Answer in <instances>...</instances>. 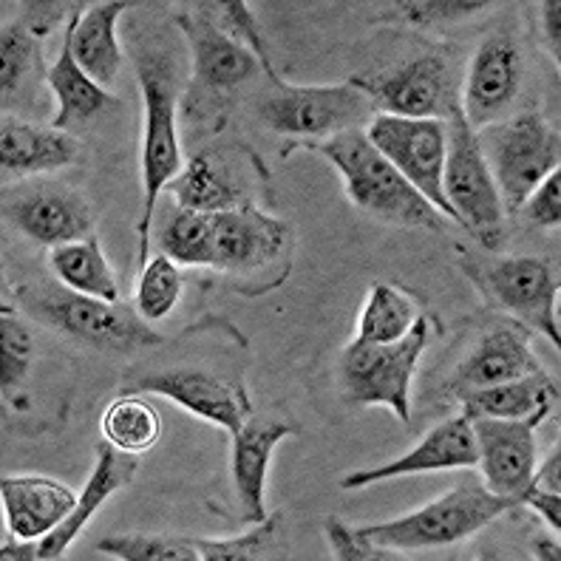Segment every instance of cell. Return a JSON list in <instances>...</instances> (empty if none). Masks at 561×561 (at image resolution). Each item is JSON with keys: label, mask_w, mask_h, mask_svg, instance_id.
<instances>
[{"label": "cell", "mask_w": 561, "mask_h": 561, "mask_svg": "<svg viewBox=\"0 0 561 561\" xmlns=\"http://www.w3.org/2000/svg\"><path fill=\"white\" fill-rule=\"evenodd\" d=\"M522 89V51L507 32H493L473 51L466 75V94H459L462 117L471 130L500 123Z\"/></svg>", "instance_id": "2e32d148"}, {"label": "cell", "mask_w": 561, "mask_h": 561, "mask_svg": "<svg viewBox=\"0 0 561 561\" xmlns=\"http://www.w3.org/2000/svg\"><path fill=\"white\" fill-rule=\"evenodd\" d=\"M261 123L284 137H304L307 142L357 130L377 117L369 96L352 82L341 85H287L280 80L273 94L259 105Z\"/></svg>", "instance_id": "9c48e42d"}, {"label": "cell", "mask_w": 561, "mask_h": 561, "mask_svg": "<svg viewBox=\"0 0 561 561\" xmlns=\"http://www.w3.org/2000/svg\"><path fill=\"white\" fill-rule=\"evenodd\" d=\"M451 468H477V439H473L471 420L466 414L434 425L409 454H403L394 462H383V466L343 477L341 488L343 491H357V488L375 485V482L391 480V477L451 471Z\"/></svg>", "instance_id": "d6986e66"}, {"label": "cell", "mask_w": 561, "mask_h": 561, "mask_svg": "<svg viewBox=\"0 0 561 561\" xmlns=\"http://www.w3.org/2000/svg\"><path fill=\"white\" fill-rule=\"evenodd\" d=\"M96 550L125 561H199L196 539L187 536H108L96 545Z\"/></svg>", "instance_id": "d6a6232c"}, {"label": "cell", "mask_w": 561, "mask_h": 561, "mask_svg": "<svg viewBox=\"0 0 561 561\" xmlns=\"http://www.w3.org/2000/svg\"><path fill=\"white\" fill-rule=\"evenodd\" d=\"M352 85L369 96L377 114L405 119H445L462 108L451 62L443 55H423L377 77H352Z\"/></svg>", "instance_id": "30bf717a"}, {"label": "cell", "mask_w": 561, "mask_h": 561, "mask_svg": "<svg viewBox=\"0 0 561 561\" xmlns=\"http://www.w3.org/2000/svg\"><path fill=\"white\" fill-rule=\"evenodd\" d=\"M284 516L273 514L239 539H196L199 561H255L267 553Z\"/></svg>", "instance_id": "e575fe53"}, {"label": "cell", "mask_w": 561, "mask_h": 561, "mask_svg": "<svg viewBox=\"0 0 561 561\" xmlns=\"http://www.w3.org/2000/svg\"><path fill=\"white\" fill-rule=\"evenodd\" d=\"M548 414L522 420L473 417L477 466L482 468L485 488L516 505L536 471V428Z\"/></svg>", "instance_id": "5bb4252c"}, {"label": "cell", "mask_w": 561, "mask_h": 561, "mask_svg": "<svg viewBox=\"0 0 561 561\" xmlns=\"http://www.w3.org/2000/svg\"><path fill=\"white\" fill-rule=\"evenodd\" d=\"M366 137L403 173L411 187H417L443 216L457 221V213L451 210L443 193L445 123L377 114L366 128Z\"/></svg>", "instance_id": "7c38bea8"}, {"label": "cell", "mask_w": 561, "mask_h": 561, "mask_svg": "<svg viewBox=\"0 0 561 561\" xmlns=\"http://www.w3.org/2000/svg\"><path fill=\"white\" fill-rule=\"evenodd\" d=\"M323 530H327L332 559H337V561H394V559H400L398 550L377 548L375 541L366 539V536H363L357 527L343 525V522L335 519V516H329L327 525H323Z\"/></svg>", "instance_id": "8d00e7d4"}, {"label": "cell", "mask_w": 561, "mask_h": 561, "mask_svg": "<svg viewBox=\"0 0 561 561\" xmlns=\"http://www.w3.org/2000/svg\"><path fill=\"white\" fill-rule=\"evenodd\" d=\"M420 321V307L414 295L400 289L398 284L377 280L357 318V343H394L411 332Z\"/></svg>", "instance_id": "f1b7e54d"}, {"label": "cell", "mask_w": 561, "mask_h": 561, "mask_svg": "<svg viewBox=\"0 0 561 561\" xmlns=\"http://www.w3.org/2000/svg\"><path fill=\"white\" fill-rule=\"evenodd\" d=\"M137 82L142 94V216L137 221L139 270L148 264L151 225L159 193L182 173V148L176 134L179 66L173 55L148 51L137 57Z\"/></svg>", "instance_id": "277c9868"}, {"label": "cell", "mask_w": 561, "mask_h": 561, "mask_svg": "<svg viewBox=\"0 0 561 561\" xmlns=\"http://www.w3.org/2000/svg\"><path fill=\"white\" fill-rule=\"evenodd\" d=\"M162 434V420L151 403L137 394H119L103 414V437L119 451L142 454L153 448Z\"/></svg>", "instance_id": "f546056e"}, {"label": "cell", "mask_w": 561, "mask_h": 561, "mask_svg": "<svg viewBox=\"0 0 561 561\" xmlns=\"http://www.w3.org/2000/svg\"><path fill=\"white\" fill-rule=\"evenodd\" d=\"M428 346V321L420 318L394 343L352 341L341 355V389L350 403L389 405L400 423L411 420V377Z\"/></svg>", "instance_id": "ba28073f"}, {"label": "cell", "mask_w": 561, "mask_h": 561, "mask_svg": "<svg viewBox=\"0 0 561 561\" xmlns=\"http://www.w3.org/2000/svg\"><path fill=\"white\" fill-rule=\"evenodd\" d=\"M398 14L411 26H437V23L466 21L471 14L485 12L482 0H423V3H398Z\"/></svg>", "instance_id": "74e56055"}, {"label": "cell", "mask_w": 561, "mask_h": 561, "mask_svg": "<svg viewBox=\"0 0 561 561\" xmlns=\"http://www.w3.org/2000/svg\"><path fill=\"white\" fill-rule=\"evenodd\" d=\"M514 502L488 491L477 480H466L443 493L439 500L417 507L414 514L398 516L380 525L357 527L377 548L389 550H428L448 548L468 536L480 534L482 527L500 519Z\"/></svg>", "instance_id": "5b68a950"}, {"label": "cell", "mask_w": 561, "mask_h": 561, "mask_svg": "<svg viewBox=\"0 0 561 561\" xmlns=\"http://www.w3.org/2000/svg\"><path fill=\"white\" fill-rule=\"evenodd\" d=\"M0 346H3L0 386H3V398L14 400V394L23 389V383L32 375L35 341H32V332L23 323V318L18 316V307H9V304H3V312H0Z\"/></svg>", "instance_id": "1f68e13d"}, {"label": "cell", "mask_w": 561, "mask_h": 561, "mask_svg": "<svg viewBox=\"0 0 561 561\" xmlns=\"http://www.w3.org/2000/svg\"><path fill=\"white\" fill-rule=\"evenodd\" d=\"M89 9V3H71L69 18L62 23V43L60 57L55 66L48 69V89L57 100V114L51 125L60 130H69L75 125H85L94 119L96 114H103L111 105V94L100 89L85 71L80 69V62L75 60V28L80 23L82 12Z\"/></svg>", "instance_id": "603a6c76"}, {"label": "cell", "mask_w": 561, "mask_h": 561, "mask_svg": "<svg viewBox=\"0 0 561 561\" xmlns=\"http://www.w3.org/2000/svg\"><path fill=\"white\" fill-rule=\"evenodd\" d=\"M556 398H559V386H556V380L548 371L541 369L536 371V375L511 380V383L471 391V394L459 400V403H462V414H466L468 420H522L534 417V414H550Z\"/></svg>", "instance_id": "484cf974"}, {"label": "cell", "mask_w": 561, "mask_h": 561, "mask_svg": "<svg viewBox=\"0 0 561 561\" xmlns=\"http://www.w3.org/2000/svg\"><path fill=\"white\" fill-rule=\"evenodd\" d=\"M289 434H301V425L275 414H253L241 425V432L233 434V482L244 507V522L250 525L267 519L264 488H267L270 459L280 439Z\"/></svg>", "instance_id": "ffe728a7"}, {"label": "cell", "mask_w": 561, "mask_h": 561, "mask_svg": "<svg viewBox=\"0 0 561 561\" xmlns=\"http://www.w3.org/2000/svg\"><path fill=\"white\" fill-rule=\"evenodd\" d=\"M0 57H3V75H0V89L3 100H12L26 80L28 71L35 69L37 60V35L23 21L9 23L0 32Z\"/></svg>", "instance_id": "836d02e7"}, {"label": "cell", "mask_w": 561, "mask_h": 561, "mask_svg": "<svg viewBox=\"0 0 561 561\" xmlns=\"http://www.w3.org/2000/svg\"><path fill=\"white\" fill-rule=\"evenodd\" d=\"M168 191L173 193L179 210L191 213H225L247 205L239 182L230 176L225 164L207 153L193 157L168 185Z\"/></svg>", "instance_id": "83f0119b"}, {"label": "cell", "mask_w": 561, "mask_h": 561, "mask_svg": "<svg viewBox=\"0 0 561 561\" xmlns=\"http://www.w3.org/2000/svg\"><path fill=\"white\" fill-rule=\"evenodd\" d=\"M137 454L119 451V448H114L111 443L96 445L94 471H91L89 482L82 488L75 511H71V514L66 516V522H60L51 534L37 539V559H62L66 550L75 545L77 536L82 534V527L89 525L91 516L108 502V496H114V493L123 491L125 485H130V480L137 477Z\"/></svg>", "instance_id": "44dd1931"}, {"label": "cell", "mask_w": 561, "mask_h": 561, "mask_svg": "<svg viewBox=\"0 0 561 561\" xmlns=\"http://www.w3.org/2000/svg\"><path fill=\"white\" fill-rule=\"evenodd\" d=\"M18 309L32 321L55 329L60 335L85 343L91 350L105 352H137L151 350L164 341L151 323L139 316L137 309L123 301L111 304L103 298L80 295L62 287L60 280H28L14 287Z\"/></svg>", "instance_id": "3957f363"}, {"label": "cell", "mask_w": 561, "mask_h": 561, "mask_svg": "<svg viewBox=\"0 0 561 561\" xmlns=\"http://www.w3.org/2000/svg\"><path fill=\"white\" fill-rule=\"evenodd\" d=\"M304 145L332 162V168L341 173L350 202L366 216L386 225L420 227L434 233L443 230V213L417 187L405 182L403 173L377 151L363 128Z\"/></svg>", "instance_id": "7a4b0ae2"}, {"label": "cell", "mask_w": 561, "mask_h": 561, "mask_svg": "<svg viewBox=\"0 0 561 561\" xmlns=\"http://www.w3.org/2000/svg\"><path fill=\"white\" fill-rule=\"evenodd\" d=\"M216 9L221 12V23H225L227 35L233 32L236 41L244 43V46L253 51L255 60H259V66H261V71L270 77V85H278L280 77H278V71L273 69L270 48H267V43H264L259 21H255V14L250 12V7H247L244 0H230V3H219Z\"/></svg>", "instance_id": "d590c367"}, {"label": "cell", "mask_w": 561, "mask_h": 561, "mask_svg": "<svg viewBox=\"0 0 561 561\" xmlns=\"http://www.w3.org/2000/svg\"><path fill=\"white\" fill-rule=\"evenodd\" d=\"M443 193L451 210L457 213V225L480 239L488 250L502 244L505 227V207L493 182L477 134L471 130L462 108L445 119V168Z\"/></svg>", "instance_id": "52a82bcc"}, {"label": "cell", "mask_w": 561, "mask_h": 561, "mask_svg": "<svg viewBox=\"0 0 561 561\" xmlns=\"http://www.w3.org/2000/svg\"><path fill=\"white\" fill-rule=\"evenodd\" d=\"M0 496H3L9 534L26 541H37L51 534L77 505V493L69 485L41 473H26V477L7 473L0 482Z\"/></svg>", "instance_id": "7402d4cb"}, {"label": "cell", "mask_w": 561, "mask_h": 561, "mask_svg": "<svg viewBox=\"0 0 561 561\" xmlns=\"http://www.w3.org/2000/svg\"><path fill=\"white\" fill-rule=\"evenodd\" d=\"M477 142L488 162L505 216H516L522 202L541 185V179L559 171V128L539 111H522L511 119L477 130Z\"/></svg>", "instance_id": "8992f818"}, {"label": "cell", "mask_w": 561, "mask_h": 561, "mask_svg": "<svg viewBox=\"0 0 561 561\" xmlns=\"http://www.w3.org/2000/svg\"><path fill=\"white\" fill-rule=\"evenodd\" d=\"M48 267L62 287L75 289L80 295L103 298V301L119 304V280L114 267L105 259L103 247L96 236H89L71 244L51 247Z\"/></svg>", "instance_id": "4316f807"}, {"label": "cell", "mask_w": 561, "mask_h": 561, "mask_svg": "<svg viewBox=\"0 0 561 561\" xmlns=\"http://www.w3.org/2000/svg\"><path fill=\"white\" fill-rule=\"evenodd\" d=\"M559 9L561 3L559 0H545L541 3V35H545V46H548L550 57H553V62L559 66L561 62V46H559Z\"/></svg>", "instance_id": "ab89813d"}, {"label": "cell", "mask_w": 561, "mask_h": 561, "mask_svg": "<svg viewBox=\"0 0 561 561\" xmlns=\"http://www.w3.org/2000/svg\"><path fill=\"white\" fill-rule=\"evenodd\" d=\"M119 394H159L230 434H239L247 417H253V403L247 398L244 383L205 369L151 371L123 383Z\"/></svg>", "instance_id": "4fadbf2b"}, {"label": "cell", "mask_w": 561, "mask_h": 561, "mask_svg": "<svg viewBox=\"0 0 561 561\" xmlns=\"http://www.w3.org/2000/svg\"><path fill=\"white\" fill-rule=\"evenodd\" d=\"M516 213H522L525 225L541 227V230H556L561 225V171H553L548 179H541Z\"/></svg>", "instance_id": "f35d334b"}, {"label": "cell", "mask_w": 561, "mask_h": 561, "mask_svg": "<svg viewBox=\"0 0 561 561\" xmlns=\"http://www.w3.org/2000/svg\"><path fill=\"white\" fill-rule=\"evenodd\" d=\"M7 221L37 244L60 247L94 236V210L80 191L60 182H32L3 205Z\"/></svg>", "instance_id": "9a60e30c"}, {"label": "cell", "mask_w": 561, "mask_h": 561, "mask_svg": "<svg viewBox=\"0 0 561 561\" xmlns=\"http://www.w3.org/2000/svg\"><path fill=\"white\" fill-rule=\"evenodd\" d=\"M128 3L111 0V3H89L75 28V60L80 69L108 91L123 71V46L117 41V21Z\"/></svg>", "instance_id": "d4e9b609"}, {"label": "cell", "mask_w": 561, "mask_h": 561, "mask_svg": "<svg viewBox=\"0 0 561 561\" xmlns=\"http://www.w3.org/2000/svg\"><path fill=\"white\" fill-rule=\"evenodd\" d=\"M466 273L482 289L493 307L514 316V321L527 329H539L559 350V323H556V301H559V280H556L550 261L530 259V255H507L485 267L466 264Z\"/></svg>", "instance_id": "8fae6325"}, {"label": "cell", "mask_w": 561, "mask_h": 561, "mask_svg": "<svg viewBox=\"0 0 561 561\" xmlns=\"http://www.w3.org/2000/svg\"><path fill=\"white\" fill-rule=\"evenodd\" d=\"M179 28L185 32L193 57V80L196 89L207 94H225L244 85L261 71L259 60L244 43L227 35L225 28L207 18V12L179 14Z\"/></svg>", "instance_id": "ac0fdd59"}, {"label": "cell", "mask_w": 561, "mask_h": 561, "mask_svg": "<svg viewBox=\"0 0 561 561\" xmlns=\"http://www.w3.org/2000/svg\"><path fill=\"white\" fill-rule=\"evenodd\" d=\"M179 295H182V273H179L176 261L164 253L151 255L139 273L134 309L148 323L164 321L176 309Z\"/></svg>", "instance_id": "4dcf8cb0"}, {"label": "cell", "mask_w": 561, "mask_h": 561, "mask_svg": "<svg viewBox=\"0 0 561 561\" xmlns=\"http://www.w3.org/2000/svg\"><path fill=\"white\" fill-rule=\"evenodd\" d=\"M536 371H541V363L530 350V329L519 321H505L473 343L448 380V391L451 398L462 400L471 391L511 383Z\"/></svg>", "instance_id": "e0dca14e"}, {"label": "cell", "mask_w": 561, "mask_h": 561, "mask_svg": "<svg viewBox=\"0 0 561 561\" xmlns=\"http://www.w3.org/2000/svg\"><path fill=\"white\" fill-rule=\"evenodd\" d=\"M82 148L69 130L7 114L0 123V164L7 173H51L80 162Z\"/></svg>", "instance_id": "cb8c5ba5"}, {"label": "cell", "mask_w": 561, "mask_h": 561, "mask_svg": "<svg viewBox=\"0 0 561 561\" xmlns=\"http://www.w3.org/2000/svg\"><path fill=\"white\" fill-rule=\"evenodd\" d=\"M168 259L185 267H210L241 278L267 273L287 255L289 227L259 207L225 213L179 210L159 230Z\"/></svg>", "instance_id": "6da1fadb"}, {"label": "cell", "mask_w": 561, "mask_h": 561, "mask_svg": "<svg viewBox=\"0 0 561 561\" xmlns=\"http://www.w3.org/2000/svg\"><path fill=\"white\" fill-rule=\"evenodd\" d=\"M534 556H536V559H545V561H559L561 559L559 541H553L550 536H545V539H536L534 541Z\"/></svg>", "instance_id": "60d3db41"}]
</instances>
